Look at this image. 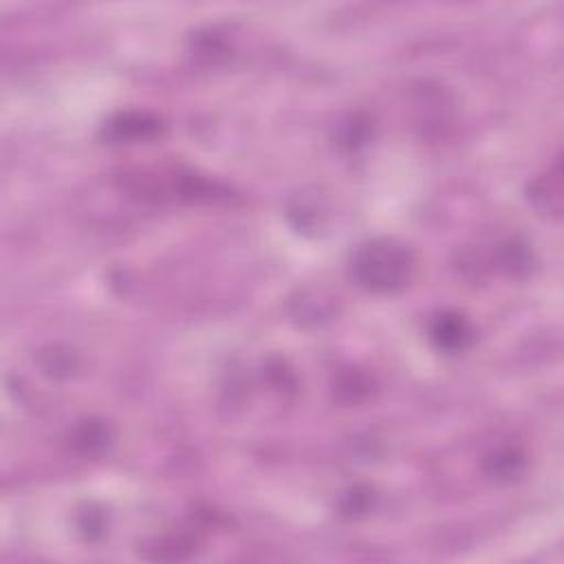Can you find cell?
Listing matches in <instances>:
<instances>
[{"label": "cell", "mask_w": 564, "mask_h": 564, "mask_svg": "<svg viewBox=\"0 0 564 564\" xmlns=\"http://www.w3.org/2000/svg\"><path fill=\"white\" fill-rule=\"evenodd\" d=\"M355 269L361 282H368L375 289H392L405 280L410 262L403 249L390 242H379L359 253Z\"/></svg>", "instance_id": "6da1fadb"}]
</instances>
